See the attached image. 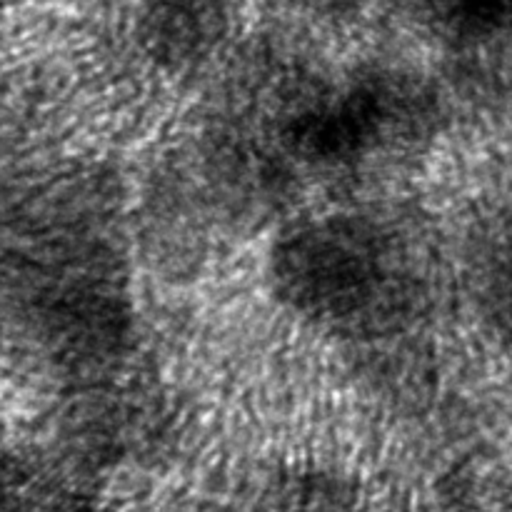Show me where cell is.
Here are the masks:
<instances>
[{
  "instance_id": "277c9868",
  "label": "cell",
  "mask_w": 512,
  "mask_h": 512,
  "mask_svg": "<svg viewBox=\"0 0 512 512\" xmlns=\"http://www.w3.org/2000/svg\"><path fill=\"white\" fill-rule=\"evenodd\" d=\"M318 3H335V0H318Z\"/></svg>"
},
{
  "instance_id": "7a4b0ae2",
  "label": "cell",
  "mask_w": 512,
  "mask_h": 512,
  "mask_svg": "<svg viewBox=\"0 0 512 512\" xmlns=\"http://www.w3.org/2000/svg\"><path fill=\"white\" fill-rule=\"evenodd\" d=\"M273 113L275 173L358 178L425 138L433 100L408 73L365 68L333 83L300 85Z\"/></svg>"
},
{
  "instance_id": "3957f363",
  "label": "cell",
  "mask_w": 512,
  "mask_h": 512,
  "mask_svg": "<svg viewBox=\"0 0 512 512\" xmlns=\"http://www.w3.org/2000/svg\"><path fill=\"white\" fill-rule=\"evenodd\" d=\"M410 8L438 38L473 45L503 33L510 0H410Z\"/></svg>"
},
{
  "instance_id": "6da1fadb",
  "label": "cell",
  "mask_w": 512,
  "mask_h": 512,
  "mask_svg": "<svg viewBox=\"0 0 512 512\" xmlns=\"http://www.w3.org/2000/svg\"><path fill=\"white\" fill-rule=\"evenodd\" d=\"M270 275L275 293L310 323L368 338L408 323L428 283L423 255L403 228L353 210L283 230Z\"/></svg>"
}]
</instances>
